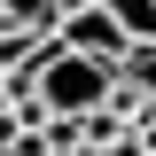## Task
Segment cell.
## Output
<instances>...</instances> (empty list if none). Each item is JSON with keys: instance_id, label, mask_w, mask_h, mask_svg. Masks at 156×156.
I'll list each match as a JSON object with an SVG mask.
<instances>
[{"instance_id": "obj_1", "label": "cell", "mask_w": 156, "mask_h": 156, "mask_svg": "<svg viewBox=\"0 0 156 156\" xmlns=\"http://www.w3.org/2000/svg\"><path fill=\"white\" fill-rule=\"evenodd\" d=\"M31 86H39V109H47V117H86V109H101V101H109L117 62L78 55V47H62V39H55V47L31 62Z\"/></svg>"}, {"instance_id": "obj_2", "label": "cell", "mask_w": 156, "mask_h": 156, "mask_svg": "<svg viewBox=\"0 0 156 156\" xmlns=\"http://www.w3.org/2000/svg\"><path fill=\"white\" fill-rule=\"evenodd\" d=\"M55 39H62V47H78V55H101V62H117L125 47H133V39H125V23H117L101 0H86V8H62Z\"/></svg>"}, {"instance_id": "obj_3", "label": "cell", "mask_w": 156, "mask_h": 156, "mask_svg": "<svg viewBox=\"0 0 156 156\" xmlns=\"http://www.w3.org/2000/svg\"><path fill=\"white\" fill-rule=\"evenodd\" d=\"M117 78H125L133 94H148V101H156V47H148V39H133V47L117 55Z\"/></svg>"}, {"instance_id": "obj_4", "label": "cell", "mask_w": 156, "mask_h": 156, "mask_svg": "<svg viewBox=\"0 0 156 156\" xmlns=\"http://www.w3.org/2000/svg\"><path fill=\"white\" fill-rule=\"evenodd\" d=\"M0 16H8V23H23V31H55V23H62V8H55V0H0Z\"/></svg>"}, {"instance_id": "obj_5", "label": "cell", "mask_w": 156, "mask_h": 156, "mask_svg": "<svg viewBox=\"0 0 156 156\" xmlns=\"http://www.w3.org/2000/svg\"><path fill=\"white\" fill-rule=\"evenodd\" d=\"M117 23H125V39H156V0H101Z\"/></svg>"}, {"instance_id": "obj_6", "label": "cell", "mask_w": 156, "mask_h": 156, "mask_svg": "<svg viewBox=\"0 0 156 156\" xmlns=\"http://www.w3.org/2000/svg\"><path fill=\"white\" fill-rule=\"evenodd\" d=\"M140 133H148V140H156V101H148V117H140Z\"/></svg>"}, {"instance_id": "obj_7", "label": "cell", "mask_w": 156, "mask_h": 156, "mask_svg": "<svg viewBox=\"0 0 156 156\" xmlns=\"http://www.w3.org/2000/svg\"><path fill=\"white\" fill-rule=\"evenodd\" d=\"M55 8H86V0H55Z\"/></svg>"}]
</instances>
